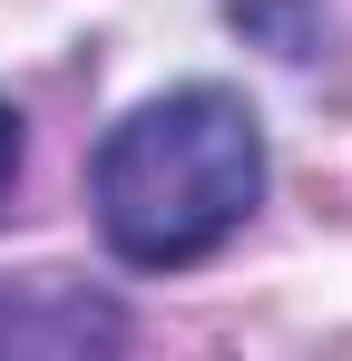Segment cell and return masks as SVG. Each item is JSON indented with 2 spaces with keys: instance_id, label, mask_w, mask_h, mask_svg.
Wrapping results in <instances>:
<instances>
[{
  "instance_id": "obj_3",
  "label": "cell",
  "mask_w": 352,
  "mask_h": 361,
  "mask_svg": "<svg viewBox=\"0 0 352 361\" xmlns=\"http://www.w3.org/2000/svg\"><path fill=\"white\" fill-rule=\"evenodd\" d=\"M20 166H30V137H20V108L0 98V215H10V195H20Z\"/></svg>"
},
{
  "instance_id": "obj_1",
  "label": "cell",
  "mask_w": 352,
  "mask_h": 361,
  "mask_svg": "<svg viewBox=\"0 0 352 361\" xmlns=\"http://www.w3.org/2000/svg\"><path fill=\"white\" fill-rule=\"evenodd\" d=\"M88 205L117 264L186 274L264 205V118L235 88H167L108 127Z\"/></svg>"
},
{
  "instance_id": "obj_2",
  "label": "cell",
  "mask_w": 352,
  "mask_h": 361,
  "mask_svg": "<svg viewBox=\"0 0 352 361\" xmlns=\"http://www.w3.org/2000/svg\"><path fill=\"white\" fill-rule=\"evenodd\" d=\"M127 342V312L88 283H0V361H88Z\"/></svg>"
}]
</instances>
